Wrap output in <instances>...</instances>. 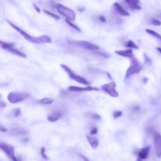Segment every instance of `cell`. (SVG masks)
Wrapping results in <instances>:
<instances>
[{
    "label": "cell",
    "mask_w": 161,
    "mask_h": 161,
    "mask_svg": "<svg viewBox=\"0 0 161 161\" xmlns=\"http://www.w3.org/2000/svg\"><path fill=\"white\" fill-rule=\"evenodd\" d=\"M11 133L14 135H22L26 133V130L22 128H15L14 130H12Z\"/></svg>",
    "instance_id": "18"
},
{
    "label": "cell",
    "mask_w": 161,
    "mask_h": 161,
    "mask_svg": "<svg viewBox=\"0 0 161 161\" xmlns=\"http://www.w3.org/2000/svg\"><path fill=\"white\" fill-rule=\"evenodd\" d=\"M44 12H45L47 14H48V15L51 16V17H53V18H54V19H57V20H59V17H58V16H57L56 14H53V13H52V12H50V11H47V10H44Z\"/></svg>",
    "instance_id": "24"
},
{
    "label": "cell",
    "mask_w": 161,
    "mask_h": 161,
    "mask_svg": "<svg viewBox=\"0 0 161 161\" xmlns=\"http://www.w3.org/2000/svg\"><path fill=\"white\" fill-rule=\"evenodd\" d=\"M86 138H87L88 142L90 143V145L91 146V147L94 148V149L97 148V146H98V145H99V140L97 139L95 136H94V135H90V136L86 137Z\"/></svg>",
    "instance_id": "14"
},
{
    "label": "cell",
    "mask_w": 161,
    "mask_h": 161,
    "mask_svg": "<svg viewBox=\"0 0 161 161\" xmlns=\"http://www.w3.org/2000/svg\"><path fill=\"white\" fill-rule=\"evenodd\" d=\"M56 7L58 12L62 14L63 16H64L67 19H69L71 20H74L75 19V13L72 9H69V8L66 7L61 4H57Z\"/></svg>",
    "instance_id": "4"
},
{
    "label": "cell",
    "mask_w": 161,
    "mask_h": 161,
    "mask_svg": "<svg viewBox=\"0 0 161 161\" xmlns=\"http://www.w3.org/2000/svg\"><path fill=\"white\" fill-rule=\"evenodd\" d=\"M116 85L115 82H111V83H106V84L103 85V86H102V91L113 97H117L118 96H119V94H118V92L116 91Z\"/></svg>",
    "instance_id": "6"
},
{
    "label": "cell",
    "mask_w": 161,
    "mask_h": 161,
    "mask_svg": "<svg viewBox=\"0 0 161 161\" xmlns=\"http://www.w3.org/2000/svg\"><path fill=\"white\" fill-rule=\"evenodd\" d=\"M153 142L155 146L156 155L159 158H161V135L159 133L153 134Z\"/></svg>",
    "instance_id": "9"
},
{
    "label": "cell",
    "mask_w": 161,
    "mask_h": 161,
    "mask_svg": "<svg viewBox=\"0 0 161 161\" xmlns=\"http://www.w3.org/2000/svg\"><path fill=\"white\" fill-rule=\"evenodd\" d=\"M99 19H100L102 22H104V23L105 22V18L103 17V16H100V17H99Z\"/></svg>",
    "instance_id": "29"
},
{
    "label": "cell",
    "mask_w": 161,
    "mask_h": 161,
    "mask_svg": "<svg viewBox=\"0 0 161 161\" xmlns=\"http://www.w3.org/2000/svg\"><path fill=\"white\" fill-rule=\"evenodd\" d=\"M61 67H62V69H64V70L67 72L68 75H69V77H70L71 79L74 80L75 81L78 82L79 83H81V84L86 85V86H89L90 85V83L86 80V79L80 76V75H77V74H75V72H72V71L71 70V69H69V67L64 65V64H61Z\"/></svg>",
    "instance_id": "2"
},
{
    "label": "cell",
    "mask_w": 161,
    "mask_h": 161,
    "mask_svg": "<svg viewBox=\"0 0 161 161\" xmlns=\"http://www.w3.org/2000/svg\"><path fill=\"white\" fill-rule=\"evenodd\" d=\"M157 50H158L159 52H160V53H161V48H160V47H158V48H157Z\"/></svg>",
    "instance_id": "30"
},
{
    "label": "cell",
    "mask_w": 161,
    "mask_h": 161,
    "mask_svg": "<svg viewBox=\"0 0 161 161\" xmlns=\"http://www.w3.org/2000/svg\"><path fill=\"white\" fill-rule=\"evenodd\" d=\"M126 47H128V48H133V49H138V46L132 40H129L128 42L126 43Z\"/></svg>",
    "instance_id": "22"
},
{
    "label": "cell",
    "mask_w": 161,
    "mask_h": 161,
    "mask_svg": "<svg viewBox=\"0 0 161 161\" xmlns=\"http://www.w3.org/2000/svg\"><path fill=\"white\" fill-rule=\"evenodd\" d=\"M69 43L72 45L78 47H82L83 49L90 50H98L99 47L95 44L91 43L89 42H86V41H74V40H69Z\"/></svg>",
    "instance_id": "5"
},
{
    "label": "cell",
    "mask_w": 161,
    "mask_h": 161,
    "mask_svg": "<svg viewBox=\"0 0 161 161\" xmlns=\"http://www.w3.org/2000/svg\"><path fill=\"white\" fill-rule=\"evenodd\" d=\"M1 46H2V48L9 50V52L13 53V54L17 55V56L21 57V58H26V54L24 53L23 52L18 50L17 49H16L15 47H14V44L6 43V42H4L3 41H1Z\"/></svg>",
    "instance_id": "7"
},
{
    "label": "cell",
    "mask_w": 161,
    "mask_h": 161,
    "mask_svg": "<svg viewBox=\"0 0 161 161\" xmlns=\"http://www.w3.org/2000/svg\"><path fill=\"white\" fill-rule=\"evenodd\" d=\"M29 94L24 92H11L8 94L7 99L10 103L15 104L23 102L24 100L28 97Z\"/></svg>",
    "instance_id": "1"
},
{
    "label": "cell",
    "mask_w": 161,
    "mask_h": 161,
    "mask_svg": "<svg viewBox=\"0 0 161 161\" xmlns=\"http://www.w3.org/2000/svg\"><path fill=\"white\" fill-rule=\"evenodd\" d=\"M66 22H67V23L69 24V25H70V26H72V28H75V30H77V31H80V28H79V27H77L76 25H74V24L72 22V20H69V19H66Z\"/></svg>",
    "instance_id": "23"
},
{
    "label": "cell",
    "mask_w": 161,
    "mask_h": 161,
    "mask_svg": "<svg viewBox=\"0 0 161 161\" xmlns=\"http://www.w3.org/2000/svg\"><path fill=\"white\" fill-rule=\"evenodd\" d=\"M0 148H1L2 150L7 155V157H9V159L13 160H17V159L14 157V147L10 145L5 144V143L2 142L1 146H0Z\"/></svg>",
    "instance_id": "10"
},
{
    "label": "cell",
    "mask_w": 161,
    "mask_h": 161,
    "mask_svg": "<svg viewBox=\"0 0 161 161\" xmlns=\"http://www.w3.org/2000/svg\"><path fill=\"white\" fill-rule=\"evenodd\" d=\"M149 151H150V147L149 146H147V147L141 149L140 152L138 153V157H139L140 160H144V159L147 158L148 155L149 153Z\"/></svg>",
    "instance_id": "16"
},
{
    "label": "cell",
    "mask_w": 161,
    "mask_h": 161,
    "mask_svg": "<svg viewBox=\"0 0 161 161\" xmlns=\"http://www.w3.org/2000/svg\"><path fill=\"white\" fill-rule=\"evenodd\" d=\"M6 21H7L8 23H9V25H10L11 27H13V28H14V29L16 30V31H18V32L20 33V34L21 35V36H23V37L25 38V39H27V40L30 41V42H34V43H39V39H38V38L31 37V36L28 35V33L25 32V31H23V30H22V29H20V28H18V27H17V26H16V25H14V24H13V23H11L10 21H9V20H6Z\"/></svg>",
    "instance_id": "8"
},
{
    "label": "cell",
    "mask_w": 161,
    "mask_h": 161,
    "mask_svg": "<svg viewBox=\"0 0 161 161\" xmlns=\"http://www.w3.org/2000/svg\"><path fill=\"white\" fill-rule=\"evenodd\" d=\"M89 116H92L91 118H93V119H101L100 116H98V115H97V114H94V113H90Z\"/></svg>",
    "instance_id": "26"
},
{
    "label": "cell",
    "mask_w": 161,
    "mask_h": 161,
    "mask_svg": "<svg viewBox=\"0 0 161 161\" xmlns=\"http://www.w3.org/2000/svg\"><path fill=\"white\" fill-rule=\"evenodd\" d=\"M53 102V100L50 97H44L40 100V103H42V105H50Z\"/></svg>",
    "instance_id": "21"
},
{
    "label": "cell",
    "mask_w": 161,
    "mask_h": 161,
    "mask_svg": "<svg viewBox=\"0 0 161 161\" xmlns=\"http://www.w3.org/2000/svg\"><path fill=\"white\" fill-rule=\"evenodd\" d=\"M38 39H39V43L51 42V39H50L48 36H40V37L38 38Z\"/></svg>",
    "instance_id": "19"
},
{
    "label": "cell",
    "mask_w": 161,
    "mask_h": 161,
    "mask_svg": "<svg viewBox=\"0 0 161 161\" xmlns=\"http://www.w3.org/2000/svg\"><path fill=\"white\" fill-rule=\"evenodd\" d=\"M69 91H72V92H86V91H98V88L93 87V86H86V87H79V86H69Z\"/></svg>",
    "instance_id": "11"
},
{
    "label": "cell",
    "mask_w": 161,
    "mask_h": 161,
    "mask_svg": "<svg viewBox=\"0 0 161 161\" xmlns=\"http://www.w3.org/2000/svg\"><path fill=\"white\" fill-rule=\"evenodd\" d=\"M61 116V113H59V112H54L52 114H50V116H48L47 119H48L50 122H56L57 120L60 119V117Z\"/></svg>",
    "instance_id": "17"
},
{
    "label": "cell",
    "mask_w": 161,
    "mask_h": 161,
    "mask_svg": "<svg viewBox=\"0 0 161 161\" xmlns=\"http://www.w3.org/2000/svg\"><path fill=\"white\" fill-rule=\"evenodd\" d=\"M152 24L154 25H161V22L160 21V20H156V19H153V20Z\"/></svg>",
    "instance_id": "27"
},
{
    "label": "cell",
    "mask_w": 161,
    "mask_h": 161,
    "mask_svg": "<svg viewBox=\"0 0 161 161\" xmlns=\"http://www.w3.org/2000/svg\"><path fill=\"white\" fill-rule=\"evenodd\" d=\"M97 129L96 128V127H95V128H93L92 130L91 131V135H96V134H97Z\"/></svg>",
    "instance_id": "28"
},
{
    "label": "cell",
    "mask_w": 161,
    "mask_h": 161,
    "mask_svg": "<svg viewBox=\"0 0 161 161\" xmlns=\"http://www.w3.org/2000/svg\"><path fill=\"white\" fill-rule=\"evenodd\" d=\"M113 7H114L115 10H116L118 14H120V15L127 16V17L130 16V14H129V13L127 12L126 9H124V8H123L122 6L119 4V3H114V5H113Z\"/></svg>",
    "instance_id": "13"
},
{
    "label": "cell",
    "mask_w": 161,
    "mask_h": 161,
    "mask_svg": "<svg viewBox=\"0 0 161 161\" xmlns=\"http://www.w3.org/2000/svg\"><path fill=\"white\" fill-rule=\"evenodd\" d=\"M146 32L149 33V35H151L152 36L157 38V39H158L159 40L161 41V36L160 34H159V33L156 32V31H153V30H151V29H146Z\"/></svg>",
    "instance_id": "20"
},
{
    "label": "cell",
    "mask_w": 161,
    "mask_h": 161,
    "mask_svg": "<svg viewBox=\"0 0 161 161\" xmlns=\"http://www.w3.org/2000/svg\"><path fill=\"white\" fill-rule=\"evenodd\" d=\"M142 70V65L140 64V63L138 62V61H137L135 58L132 57L131 58V64L130 66L129 67V69H127V72H126L125 78H129L130 75H134V74L139 73Z\"/></svg>",
    "instance_id": "3"
},
{
    "label": "cell",
    "mask_w": 161,
    "mask_h": 161,
    "mask_svg": "<svg viewBox=\"0 0 161 161\" xmlns=\"http://www.w3.org/2000/svg\"><path fill=\"white\" fill-rule=\"evenodd\" d=\"M121 115H122V112H121V111H116L114 113V114H113V116H114L115 119H117L118 117L121 116Z\"/></svg>",
    "instance_id": "25"
},
{
    "label": "cell",
    "mask_w": 161,
    "mask_h": 161,
    "mask_svg": "<svg viewBox=\"0 0 161 161\" xmlns=\"http://www.w3.org/2000/svg\"><path fill=\"white\" fill-rule=\"evenodd\" d=\"M126 4L132 10H140L141 7L139 6V0H125Z\"/></svg>",
    "instance_id": "12"
},
{
    "label": "cell",
    "mask_w": 161,
    "mask_h": 161,
    "mask_svg": "<svg viewBox=\"0 0 161 161\" xmlns=\"http://www.w3.org/2000/svg\"><path fill=\"white\" fill-rule=\"evenodd\" d=\"M116 54L119 55V56L124 57V58H130L133 57V51L132 50L129 49V50H116Z\"/></svg>",
    "instance_id": "15"
}]
</instances>
